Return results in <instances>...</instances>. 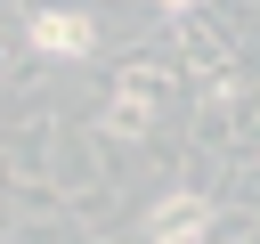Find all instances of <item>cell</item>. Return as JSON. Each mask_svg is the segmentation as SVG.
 Masks as SVG:
<instances>
[{
	"label": "cell",
	"instance_id": "6da1fadb",
	"mask_svg": "<svg viewBox=\"0 0 260 244\" xmlns=\"http://www.w3.org/2000/svg\"><path fill=\"white\" fill-rule=\"evenodd\" d=\"M32 49L81 65V57H98V24H89L81 8H41V16H32Z\"/></svg>",
	"mask_w": 260,
	"mask_h": 244
},
{
	"label": "cell",
	"instance_id": "7a4b0ae2",
	"mask_svg": "<svg viewBox=\"0 0 260 244\" xmlns=\"http://www.w3.org/2000/svg\"><path fill=\"white\" fill-rule=\"evenodd\" d=\"M146 236H154V244H203V236H211V203H203V195H162V203L146 211Z\"/></svg>",
	"mask_w": 260,
	"mask_h": 244
},
{
	"label": "cell",
	"instance_id": "3957f363",
	"mask_svg": "<svg viewBox=\"0 0 260 244\" xmlns=\"http://www.w3.org/2000/svg\"><path fill=\"white\" fill-rule=\"evenodd\" d=\"M154 8H171V16H179V8H195V0H154Z\"/></svg>",
	"mask_w": 260,
	"mask_h": 244
}]
</instances>
